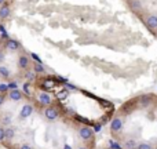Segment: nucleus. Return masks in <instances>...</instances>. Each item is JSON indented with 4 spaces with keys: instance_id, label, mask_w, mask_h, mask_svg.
Segmentation results:
<instances>
[{
    "instance_id": "nucleus-26",
    "label": "nucleus",
    "mask_w": 157,
    "mask_h": 149,
    "mask_svg": "<svg viewBox=\"0 0 157 149\" xmlns=\"http://www.w3.org/2000/svg\"><path fill=\"white\" fill-rule=\"evenodd\" d=\"M77 149H88V148H87V147H78Z\"/></svg>"
},
{
    "instance_id": "nucleus-2",
    "label": "nucleus",
    "mask_w": 157,
    "mask_h": 149,
    "mask_svg": "<svg viewBox=\"0 0 157 149\" xmlns=\"http://www.w3.org/2000/svg\"><path fill=\"white\" fill-rule=\"evenodd\" d=\"M54 104V100L52 97L48 94V91H40L37 95V105L41 106V108H47V106L52 105Z\"/></svg>"
},
{
    "instance_id": "nucleus-17",
    "label": "nucleus",
    "mask_w": 157,
    "mask_h": 149,
    "mask_svg": "<svg viewBox=\"0 0 157 149\" xmlns=\"http://www.w3.org/2000/svg\"><path fill=\"white\" fill-rule=\"evenodd\" d=\"M33 72H35V73H46V69H44V66L41 65V64H33Z\"/></svg>"
},
{
    "instance_id": "nucleus-15",
    "label": "nucleus",
    "mask_w": 157,
    "mask_h": 149,
    "mask_svg": "<svg viewBox=\"0 0 157 149\" xmlns=\"http://www.w3.org/2000/svg\"><path fill=\"white\" fill-rule=\"evenodd\" d=\"M10 76H11L10 69H8L7 66H4V65H0V77L2 79H8Z\"/></svg>"
},
{
    "instance_id": "nucleus-14",
    "label": "nucleus",
    "mask_w": 157,
    "mask_h": 149,
    "mask_svg": "<svg viewBox=\"0 0 157 149\" xmlns=\"http://www.w3.org/2000/svg\"><path fill=\"white\" fill-rule=\"evenodd\" d=\"M123 147H124V149H136V147H138V144H136L135 139L128 138V139H125V141H124Z\"/></svg>"
},
{
    "instance_id": "nucleus-23",
    "label": "nucleus",
    "mask_w": 157,
    "mask_h": 149,
    "mask_svg": "<svg viewBox=\"0 0 157 149\" xmlns=\"http://www.w3.org/2000/svg\"><path fill=\"white\" fill-rule=\"evenodd\" d=\"M6 58V50L4 49H0V62H3Z\"/></svg>"
},
{
    "instance_id": "nucleus-27",
    "label": "nucleus",
    "mask_w": 157,
    "mask_h": 149,
    "mask_svg": "<svg viewBox=\"0 0 157 149\" xmlns=\"http://www.w3.org/2000/svg\"><path fill=\"white\" fill-rule=\"evenodd\" d=\"M155 149H157V147H156V148H155Z\"/></svg>"
},
{
    "instance_id": "nucleus-24",
    "label": "nucleus",
    "mask_w": 157,
    "mask_h": 149,
    "mask_svg": "<svg viewBox=\"0 0 157 149\" xmlns=\"http://www.w3.org/2000/svg\"><path fill=\"white\" fill-rule=\"evenodd\" d=\"M6 2H7V0H0V6H3V4H4V3Z\"/></svg>"
},
{
    "instance_id": "nucleus-9",
    "label": "nucleus",
    "mask_w": 157,
    "mask_h": 149,
    "mask_svg": "<svg viewBox=\"0 0 157 149\" xmlns=\"http://www.w3.org/2000/svg\"><path fill=\"white\" fill-rule=\"evenodd\" d=\"M4 50H7V51H19L21 44L17 40H14V39H7L4 43Z\"/></svg>"
},
{
    "instance_id": "nucleus-4",
    "label": "nucleus",
    "mask_w": 157,
    "mask_h": 149,
    "mask_svg": "<svg viewBox=\"0 0 157 149\" xmlns=\"http://www.w3.org/2000/svg\"><path fill=\"white\" fill-rule=\"evenodd\" d=\"M78 137L86 142L92 141L94 139V131L88 126H81V127H78Z\"/></svg>"
},
{
    "instance_id": "nucleus-20",
    "label": "nucleus",
    "mask_w": 157,
    "mask_h": 149,
    "mask_svg": "<svg viewBox=\"0 0 157 149\" xmlns=\"http://www.w3.org/2000/svg\"><path fill=\"white\" fill-rule=\"evenodd\" d=\"M6 141V128L0 126V142Z\"/></svg>"
},
{
    "instance_id": "nucleus-1",
    "label": "nucleus",
    "mask_w": 157,
    "mask_h": 149,
    "mask_svg": "<svg viewBox=\"0 0 157 149\" xmlns=\"http://www.w3.org/2000/svg\"><path fill=\"white\" fill-rule=\"evenodd\" d=\"M61 115H62V111H61V106L58 104H52V105L47 106V108H43V116L48 122L58 120L61 117Z\"/></svg>"
},
{
    "instance_id": "nucleus-8",
    "label": "nucleus",
    "mask_w": 157,
    "mask_h": 149,
    "mask_svg": "<svg viewBox=\"0 0 157 149\" xmlns=\"http://www.w3.org/2000/svg\"><path fill=\"white\" fill-rule=\"evenodd\" d=\"M7 98H10V100L14 101V102H18V101L24 100V91H21V90H18V88L8 90Z\"/></svg>"
},
{
    "instance_id": "nucleus-5",
    "label": "nucleus",
    "mask_w": 157,
    "mask_h": 149,
    "mask_svg": "<svg viewBox=\"0 0 157 149\" xmlns=\"http://www.w3.org/2000/svg\"><path fill=\"white\" fill-rule=\"evenodd\" d=\"M59 83H61V81H57L54 77L47 76V77H44L43 80H41L40 87L43 88V91H51V90L55 88V86H57V84H59Z\"/></svg>"
},
{
    "instance_id": "nucleus-6",
    "label": "nucleus",
    "mask_w": 157,
    "mask_h": 149,
    "mask_svg": "<svg viewBox=\"0 0 157 149\" xmlns=\"http://www.w3.org/2000/svg\"><path fill=\"white\" fill-rule=\"evenodd\" d=\"M18 68L21 69V71H28L30 66V60H29V55L26 54V53H22V54H19L18 57Z\"/></svg>"
},
{
    "instance_id": "nucleus-10",
    "label": "nucleus",
    "mask_w": 157,
    "mask_h": 149,
    "mask_svg": "<svg viewBox=\"0 0 157 149\" xmlns=\"http://www.w3.org/2000/svg\"><path fill=\"white\" fill-rule=\"evenodd\" d=\"M152 101H153V97L150 94H144L138 98V104H139V106H142V108L150 106L152 105Z\"/></svg>"
},
{
    "instance_id": "nucleus-22",
    "label": "nucleus",
    "mask_w": 157,
    "mask_h": 149,
    "mask_svg": "<svg viewBox=\"0 0 157 149\" xmlns=\"http://www.w3.org/2000/svg\"><path fill=\"white\" fill-rule=\"evenodd\" d=\"M6 100H7V94H2V92H0V108H2L3 104L6 102Z\"/></svg>"
},
{
    "instance_id": "nucleus-3",
    "label": "nucleus",
    "mask_w": 157,
    "mask_h": 149,
    "mask_svg": "<svg viewBox=\"0 0 157 149\" xmlns=\"http://www.w3.org/2000/svg\"><path fill=\"white\" fill-rule=\"evenodd\" d=\"M33 112H35V105H33L32 102L24 104L22 108L19 109V115H18L19 120H25V119H28V117H30Z\"/></svg>"
},
{
    "instance_id": "nucleus-7",
    "label": "nucleus",
    "mask_w": 157,
    "mask_h": 149,
    "mask_svg": "<svg viewBox=\"0 0 157 149\" xmlns=\"http://www.w3.org/2000/svg\"><path fill=\"white\" fill-rule=\"evenodd\" d=\"M123 127H124V120H123L121 117L116 116L113 120H112V123H110V131L113 134L120 133V131L123 130Z\"/></svg>"
},
{
    "instance_id": "nucleus-21",
    "label": "nucleus",
    "mask_w": 157,
    "mask_h": 149,
    "mask_svg": "<svg viewBox=\"0 0 157 149\" xmlns=\"http://www.w3.org/2000/svg\"><path fill=\"white\" fill-rule=\"evenodd\" d=\"M17 149H33V147L32 145H29V144H21V145L17 147Z\"/></svg>"
},
{
    "instance_id": "nucleus-19",
    "label": "nucleus",
    "mask_w": 157,
    "mask_h": 149,
    "mask_svg": "<svg viewBox=\"0 0 157 149\" xmlns=\"http://www.w3.org/2000/svg\"><path fill=\"white\" fill-rule=\"evenodd\" d=\"M136 149H153V148H152V145H150L149 142H139Z\"/></svg>"
},
{
    "instance_id": "nucleus-16",
    "label": "nucleus",
    "mask_w": 157,
    "mask_h": 149,
    "mask_svg": "<svg viewBox=\"0 0 157 149\" xmlns=\"http://www.w3.org/2000/svg\"><path fill=\"white\" fill-rule=\"evenodd\" d=\"M14 137H15V130H14V127H7L6 128V139L13 141Z\"/></svg>"
},
{
    "instance_id": "nucleus-11",
    "label": "nucleus",
    "mask_w": 157,
    "mask_h": 149,
    "mask_svg": "<svg viewBox=\"0 0 157 149\" xmlns=\"http://www.w3.org/2000/svg\"><path fill=\"white\" fill-rule=\"evenodd\" d=\"M10 13H11V10H10V6H8L7 3L0 6V19L8 18V17H10Z\"/></svg>"
},
{
    "instance_id": "nucleus-18",
    "label": "nucleus",
    "mask_w": 157,
    "mask_h": 149,
    "mask_svg": "<svg viewBox=\"0 0 157 149\" xmlns=\"http://www.w3.org/2000/svg\"><path fill=\"white\" fill-rule=\"evenodd\" d=\"M24 92H26L28 97H30V95H32V90H30V81H26V83L24 84Z\"/></svg>"
},
{
    "instance_id": "nucleus-12",
    "label": "nucleus",
    "mask_w": 157,
    "mask_h": 149,
    "mask_svg": "<svg viewBox=\"0 0 157 149\" xmlns=\"http://www.w3.org/2000/svg\"><path fill=\"white\" fill-rule=\"evenodd\" d=\"M146 25L149 29H157V15L150 14V15L146 18Z\"/></svg>"
},
{
    "instance_id": "nucleus-25",
    "label": "nucleus",
    "mask_w": 157,
    "mask_h": 149,
    "mask_svg": "<svg viewBox=\"0 0 157 149\" xmlns=\"http://www.w3.org/2000/svg\"><path fill=\"white\" fill-rule=\"evenodd\" d=\"M63 149H72V148L69 147V145H65V147H63Z\"/></svg>"
},
{
    "instance_id": "nucleus-13",
    "label": "nucleus",
    "mask_w": 157,
    "mask_h": 149,
    "mask_svg": "<svg viewBox=\"0 0 157 149\" xmlns=\"http://www.w3.org/2000/svg\"><path fill=\"white\" fill-rule=\"evenodd\" d=\"M128 6L131 7L132 11H141L142 10V4H141V0H127Z\"/></svg>"
}]
</instances>
